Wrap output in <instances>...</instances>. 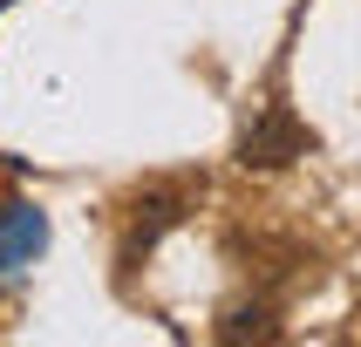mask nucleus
I'll use <instances>...</instances> for the list:
<instances>
[{
	"instance_id": "7ed1b4c3",
	"label": "nucleus",
	"mask_w": 361,
	"mask_h": 347,
	"mask_svg": "<svg viewBox=\"0 0 361 347\" xmlns=\"http://www.w3.org/2000/svg\"><path fill=\"white\" fill-rule=\"evenodd\" d=\"M219 334L225 341H245V334H252V341H273L280 327H273V306H239V313H225Z\"/></svg>"
},
{
	"instance_id": "f03ea898",
	"label": "nucleus",
	"mask_w": 361,
	"mask_h": 347,
	"mask_svg": "<svg viewBox=\"0 0 361 347\" xmlns=\"http://www.w3.org/2000/svg\"><path fill=\"white\" fill-rule=\"evenodd\" d=\"M178 218H184V198H178V191H157V198H143V204H137V245H150L164 225H178Z\"/></svg>"
},
{
	"instance_id": "f257e3e1",
	"label": "nucleus",
	"mask_w": 361,
	"mask_h": 347,
	"mask_svg": "<svg viewBox=\"0 0 361 347\" xmlns=\"http://www.w3.org/2000/svg\"><path fill=\"white\" fill-rule=\"evenodd\" d=\"M307 150H314V130H307L286 102H266L259 122L239 137V163H245V170H280V163L307 157Z\"/></svg>"
}]
</instances>
